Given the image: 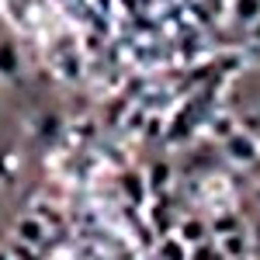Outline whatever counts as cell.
I'll use <instances>...</instances> for the list:
<instances>
[{
	"instance_id": "cell-2",
	"label": "cell",
	"mask_w": 260,
	"mask_h": 260,
	"mask_svg": "<svg viewBox=\"0 0 260 260\" xmlns=\"http://www.w3.org/2000/svg\"><path fill=\"white\" fill-rule=\"evenodd\" d=\"M21 73V49L11 39H0V77L14 80Z\"/></svg>"
},
{
	"instance_id": "cell-12",
	"label": "cell",
	"mask_w": 260,
	"mask_h": 260,
	"mask_svg": "<svg viewBox=\"0 0 260 260\" xmlns=\"http://www.w3.org/2000/svg\"><path fill=\"white\" fill-rule=\"evenodd\" d=\"M250 250L260 257V215H257V222H253V240H250Z\"/></svg>"
},
{
	"instance_id": "cell-6",
	"label": "cell",
	"mask_w": 260,
	"mask_h": 260,
	"mask_svg": "<svg viewBox=\"0 0 260 260\" xmlns=\"http://www.w3.org/2000/svg\"><path fill=\"white\" fill-rule=\"evenodd\" d=\"M187 260H225L215 240H201L194 246H187Z\"/></svg>"
},
{
	"instance_id": "cell-13",
	"label": "cell",
	"mask_w": 260,
	"mask_h": 260,
	"mask_svg": "<svg viewBox=\"0 0 260 260\" xmlns=\"http://www.w3.org/2000/svg\"><path fill=\"white\" fill-rule=\"evenodd\" d=\"M250 28H253V39H257V42H260V18H257V21H253V24H250Z\"/></svg>"
},
{
	"instance_id": "cell-3",
	"label": "cell",
	"mask_w": 260,
	"mask_h": 260,
	"mask_svg": "<svg viewBox=\"0 0 260 260\" xmlns=\"http://www.w3.org/2000/svg\"><path fill=\"white\" fill-rule=\"evenodd\" d=\"M215 243H219L222 257H246L250 253V240L243 236L240 229L236 233H225V236H215Z\"/></svg>"
},
{
	"instance_id": "cell-10",
	"label": "cell",
	"mask_w": 260,
	"mask_h": 260,
	"mask_svg": "<svg viewBox=\"0 0 260 260\" xmlns=\"http://www.w3.org/2000/svg\"><path fill=\"white\" fill-rule=\"evenodd\" d=\"M236 229H240V219H236V215H229V212L215 215L212 225H208V233H212V236H225V233H236Z\"/></svg>"
},
{
	"instance_id": "cell-16",
	"label": "cell",
	"mask_w": 260,
	"mask_h": 260,
	"mask_svg": "<svg viewBox=\"0 0 260 260\" xmlns=\"http://www.w3.org/2000/svg\"><path fill=\"white\" fill-rule=\"evenodd\" d=\"M212 4H222V0H212Z\"/></svg>"
},
{
	"instance_id": "cell-8",
	"label": "cell",
	"mask_w": 260,
	"mask_h": 260,
	"mask_svg": "<svg viewBox=\"0 0 260 260\" xmlns=\"http://www.w3.org/2000/svg\"><path fill=\"white\" fill-rule=\"evenodd\" d=\"M160 260H187V243L180 240V236L160 240Z\"/></svg>"
},
{
	"instance_id": "cell-14",
	"label": "cell",
	"mask_w": 260,
	"mask_h": 260,
	"mask_svg": "<svg viewBox=\"0 0 260 260\" xmlns=\"http://www.w3.org/2000/svg\"><path fill=\"white\" fill-rule=\"evenodd\" d=\"M0 260H11V257H7V253H4V250H0Z\"/></svg>"
},
{
	"instance_id": "cell-15",
	"label": "cell",
	"mask_w": 260,
	"mask_h": 260,
	"mask_svg": "<svg viewBox=\"0 0 260 260\" xmlns=\"http://www.w3.org/2000/svg\"><path fill=\"white\" fill-rule=\"evenodd\" d=\"M225 260H246V257H225Z\"/></svg>"
},
{
	"instance_id": "cell-11",
	"label": "cell",
	"mask_w": 260,
	"mask_h": 260,
	"mask_svg": "<svg viewBox=\"0 0 260 260\" xmlns=\"http://www.w3.org/2000/svg\"><path fill=\"white\" fill-rule=\"evenodd\" d=\"M167 180H170V167H167V163H156V167L149 170L146 184H149L153 191H163V187H167Z\"/></svg>"
},
{
	"instance_id": "cell-7",
	"label": "cell",
	"mask_w": 260,
	"mask_h": 260,
	"mask_svg": "<svg viewBox=\"0 0 260 260\" xmlns=\"http://www.w3.org/2000/svg\"><path fill=\"white\" fill-rule=\"evenodd\" d=\"M233 18L240 24H253L260 18V0H233Z\"/></svg>"
},
{
	"instance_id": "cell-1",
	"label": "cell",
	"mask_w": 260,
	"mask_h": 260,
	"mask_svg": "<svg viewBox=\"0 0 260 260\" xmlns=\"http://www.w3.org/2000/svg\"><path fill=\"white\" fill-rule=\"evenodd\" d=\"M222 149H225V156L233 163H240V167H250V163L260 160V146L253 136H246V132H229L225 142H222Z\"/></svg>"
},
{
	"instance_id": "cell-4",
	"label": "cell",
	"mask_w": 260,
	"mask_h": 260,
	"mask_svg": "<svg viewBox=\"0 0 260 260\" xmlns=\"http://www.w3.org/2000/svg\"><path fill=\"white\" fill-rule=\"evenodd\" d=\"M14 233H18V240L28 243V246H39V243L45 240V225H42L35 215H24V219L18 222V229H14Z\"/></svg>"
},
{
	"instance_id": "cell-9",
	"label": "cell",
	"mask_w": 260,
	"mask_h": 260,
	"mask_svg": "<svg viewBox=\"0 0 260 260\" xmlns=\"http://www.w3.org/2000/svg\"><path fill=\"white\" fill-rule=\"evenodd\" d=\"M121 187H125V194L136 201H146V184H142V177L139 174H121Z\"/></svg>"
},
{
	"instance_id": "cell-5",
	"label": "cell",
	"mask_w": 260,
	"mask_h": 260,
	"mask_svg": "<svg viewBox=\"0 0 260 260\" xmlns=\"http://www.w3.org/2000/svg\"><path fill=\"white\" fill-rule=\"evenodd\" d=\"M177 236L187 243V246H194V243L208 240V222H201V219H187V222H180Z\"/></svg>"
}]
</instances>
